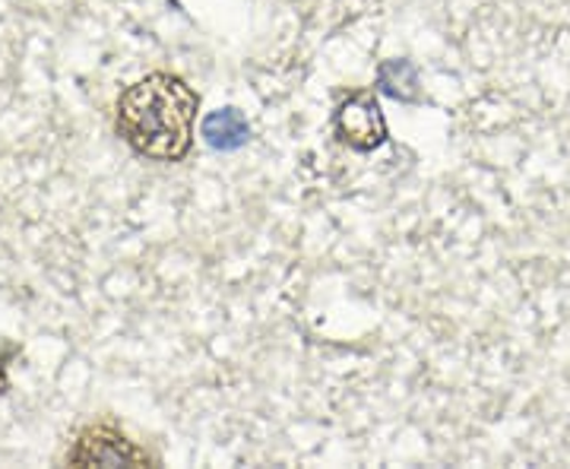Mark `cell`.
Here are the masks:
<instances>
[{
	"instance_id": "277c9868",
	"label": "cell",
	"mask_w": 570,
	"mask_h": 469,
	"mask_svg": "<svg viewBox=\"0 0 570 469\" xmlns=\"http://www.w3.org/2000/svg\"><path fill=\"white\" fill-rule=\"evenodd\" d=\"M204 140L219 153L242 149L250 140V124L238 108H219L204 118Z\"/></svg>"
},
{
	"instance_id": "5b68a950",
	"label": "cell",
	"mask_w": 570,
	"mask_h": 469,
	"mask_svg": "<svg viewBox=\"0 0 570 469\" xmlns=\"http://www.w3.org/2000/svg\"><path fill=\"white\" fill-rule=\"evenodd\" d=\"M377 86L384 96L396 99V102H415L419 99V70L406 58L384 61L377 67Z\"/></svg>"
},
{
	"instance_id": "7a4b0ae2",
	"label": "cell",
	"mask_w": 570,
	"mask_h": 469,
	"mask_svg": "<svg viewBox=\"0 0 570 469\" xmlns=\"http://www.w3.org/2000/svg\"><path fill=\"white\" fill-rule=\"evenodd\" d=\"M67 467H156V457L115 426H86L67 450Z\"/></svg>"
},
{
	"instance_id": "3957f363",
	"label": "cell",
	"mask_w": 570,
	"mask_h": 469,
	"mask_svg": "<svg viewBox=\"0 0 570 469\" xmlns=\"http://www.w3.org/2000/svg\"><path fill=\"white\" fill-rule=\"evenodd\" d=\"M333 130L355 153H374V149H381V146L387 144V118L381 111L377 96L367 92V89H358V92L346 96L343 102L336 105Z\"/></svg>"
},
{
	"instance_id": "6da1fadb",
	"label": "cell",
	"mask_w": 570,
	"mask_h": 469,
	"mask_svg": "<svg viewBox=\"0 0 570 469\" xmlns=\"http://www.w3.org/2000/svg\"><path fill=\"white\" fill-rule=\"evenodd\" d=\"M200 96L175 74H149L127 86L115 108L124 144L153 163H181L194 146Z\"/></svg>"
}]
</instances>
